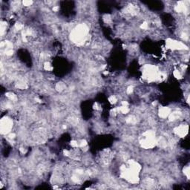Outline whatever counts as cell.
I'll list each match as a JSON object with an SVG mask.
<instances>
[{
    "label": "cell",
    "mask_w": 190,
    "mask_h": 190,
    "mask_svg": "<svg viewBox=\"0 0 190 190\" xmlns=\"http://www.w3.org/2000/svg\"><path fill=\"white\" fill-rule=\"evenodd\" d=\"M184 175L186 176L188 179L189 178V166H186L184 169Z\"/></svg>",
    "instance_id": "cell-3"
},
{
    "label": "cell",
    "mask_w": 190,
    "mask_h": 190,
    "mask_svg": "<svg viewBox=\"0 0 190 190\" xmlns=\"http://www.w3.org/2000/svg\"><path fill=\"white\" fill-rule=\"evenodd\" d=\"M170 113H171V109L169 107H162L159 109L158 115L162 119H166L169 117Z\"/></svg>",
    "instance_id": "cell-2"
},
{
    "label": "cell",
    "mask_w": 190,
    "mask_h": 190,
    "mask_svg": "<svg viewBox=\"0 0 190 190\" xmlns=\"http://www.w3.org/2000/svg\"><path fill=\"white\" fill-rule=\"evenodd\" d=\"M13 128V120L8 117H5L1 120V132L2 135H8Z\"/></svg>",
    "instance_id": "cell-1"
}]
</instances>
